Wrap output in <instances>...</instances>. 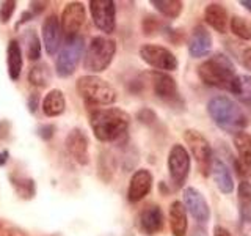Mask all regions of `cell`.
I'll use <instances>...</instances> for the list:
<instances>
[{"label":"cell","instance_id":"1","mask_svg":"<svg viewBox=\"0 0 251 236\" xmlns=\"http://www.w3.org/2000/svg\"><path fill=\"white\" fill-rule=\"evenodd\" d=\"M198 77L207 87L237 94L240 90V76L235 74V68L229 57L225 54H214L209 60L198 66Z\"/></svg>","mask_w":251,"mask_h":236},{"label":"cell","instance_id":"2","mask_svg":"<svg viewBox=\"0 0 251 236\" xmlns=\"http://www.w3.org/2000/svg\"><path fill=\"white\" fill-rule=\"evenodd\" d=\"M90 124L96 139L100 142H115L127 132L130 115L120 107L94 109L90 114Z\"/></svg>","mask_w":251,"mask_h":236},{"label":"cell","instance_id":"3","mask_svg":"<svg viewBox=\"0 0 251 236\" xmlns=\"http://www.w3.org/2000/svg\"><path fill=\"white\" fill-rule=\"evenodd\" d=\"M207 114L220 129L237 134L248 126V117L242 107L227 96H214L207 102Z\"/></svg>","mask_w":251,"mask_h":236},{"label":"cell","instance_id":"4","mask_svg":"<svg viewBox=\"0 0 251 236\" xmlns=\"http://www.w3.org/2000/svg\"><path fill=\"white\" fill-rule=\"evenodd\" d=\"M77 93L90 106H108L116 101V90L99 76L88 74L77 81Z\"/></svg>","mask_w":251,"mask_h":236},{"label":"cell","instance_id":"5","mask_svg":"<svg viewBox=\"0 0 251 236\" xmlns=\"http://www.w3.org/2000/svg\"><path fill=\"white\" fill-rule=\"evenodd\" d=\"M116 54L115 39L107 36H96L91 39V43L86 47L83 54V68L90 71L94 76L105 71Z\"/></svg>","mask_w":251,"mask_h":236},{"label":"cell","instance_id":"6","mask_svg":"<svg viewBox=\"0 0 251 236\" xmlns=\"http://www.w3.org/2000/svg\"><path fill=\"white\" fill-rule=\"evenodd\" d=\"M83 46H85V41L80 35L71 36L61 44L57 61H55L57 74L60 77H68L74 73L78 61H80L83 55Z\"/></svg>","mask_w":251,"mask_h":236},{"label":"cell","instance_id":"7","mask_svg":"<svg viewBox=\"0 0 251 236\" xmlns=\"http://www.w3.org/2000/svg\"><path fill=\"white\" fill-rule=\"evenodd\" d=\"M184 140L190 149L193 159L198 164V169L204 177L210 173L212 159H214V149H212L209 140L196 129H187L184 131Z\"/></svg>","mask_w":251,"mask_h":236},{"label":"cell","instance_id":"8","mask_svg":"<svg viewBox=\"0 0 251 236\" xmlns=\"http://www.w3.org/2000/svg\"><path fill=\"white\" fill-rule=\"evenodd\" d=\"M140 57L149 66L168 73V71H176L179 66V61L176 55L170 49L159 44H143L140 47Z\"/></svg>","mask_w":251,"mask_h":236},{"label":"cell","instance_id":"9","mask_svg":"<svg viewBox=\"0 0 251 236\" xmlns=\"http://www.w3.org/2000/svg\"><path fill=\"white\" fill-rule=\"evenodd\" d=\"M168 172L176 187H180L190 173V154L184 145H173L168 153Z\"/></svg>","mask_w":251,"mask_h":236},{"label":"cell","instance_id":"10","mask_svg":"<svg viewBox=\"0 0 251 236\" xmlns=\"http://www.w3.org/2000/svg\"><path fill=\"white\" fill-rule=\"evenodd\" d=\"M90 11L94 26L104 33H113L116 27V6L113 0H91Z\"/></svg>","mask_w":251,"mask_h":236},{"label":"cell","instance_id":"11","mask_svg":"<svg viewBox=\"0 0 251 236\" xmlns=\"http://www.w3.org/2000/svg\"><path fill=\"white\" fill-rule=\"evenodd\" d=\"M83 24H85V6L80 2H69L63 8L60 26H61V31L68 38L78 35Z\"/></svg>","mask_w":251,"mask_h":236},{"label":"cell","instance_id":"12","mask_svg":"<svg viewBox=\"0 0 251 236\" xmlns=\"http://www.w3.org/2000/svg\"><path fill=\"white\" fill-rule=\"evenodd\" d=\"M182 199H184V206L185 209L190 212L192 217L200 224H206L207 220L210 219V208H209V203L207 200L204 199V195L195 187H185L184 189V194H182Z\"/></svg>","mask_w":251,"mask_h":236},{"label":"cell","instance_id":"13","mask_svg":"<svg viewBox=\"0 0 251 236\" xmlns=\"http://www.w3.org/2000/svg\"><path fill=\"white\" fill-rule=\"evenodd\" d=\"M65 145L68 153L75 162L80 165H86L90 162V142L86 134L80 128L71 129V132L66 136Z\"/></svg>","mask_w":251,"mask_h":236},{"label":"cell","instance_id":"14","mask_svg":"<svg viewBox=\"0 0 251 236\" xmlns=\"http://www.w3.org/2000/svg\"><path fill=\"white\" fill-rule=\"evenodd\" d=\"M151 82H152V90L157 98H160L167 102H175L176 99H179L177 84L168 73L152 71Z\"/></svg>","mask_w":251,"mask_h":236},{"label":"cell","instance_id":"15","mask_svg":"<svg viewBox=\"0 0 251 236\" xmlns=\"http://www.w3.org/2000/svg\"><path fill=\"white\" fill-rule=\"evenodd\" d=\"M163 224H165V217L159 205H148V206H145L140 211L138 227L145 235L152 236L162 232Z\"/></svg>","mask_w":251,"mask_h":236},{"label":"cell","instance_id":"16","mask_svg":"<svg viewBox=\"0 0 251 236\" xmlns=\"http://www.w3.org/2000/svg\"><path fill=\"white\" fill-rule=\"evenodd\" d=\"M152 173L146 169H138L130 178L129 189H127V199L132 203H137L143 200L145 197L151 192L152 187Z\"/></svg>","mask_w":251,"mask_h":236},{"label":"cell","instance_id":"17","mask_svg":"<svg viewBox=\"0 0 251 236\" xmlns=\"http://www.w3.org/2000/svg\"><path fill=\"white\" fill-rule=\"evenodd\" d=\"M61 26L60 19L55 14L47 16L43 22V43L46 47V52L49 55H55L61 47Z\"/></svg>","mask_w":251,"mask_h":236},{"label":"cell","instance_id":"18","mask_svg":"<svg viewBox=\"0 0 251 236\" xmlns=\"http://www.w3.org/2000/svg\"><path fill=\"white\" fill-rule=\"evenodd\" d=\"M237 202L240 212V228L248 235L251 233V181L242 179L237 187Z\"/></svg>","mask_w":251,"mask_h":236},{"label":"cell","instance_id":"19","mask_svg":"<svg viewBox=\"0 0 251 236\" xmlns=\"http://www.w3.org/2000/svg\"><path fill=\"white\" fill-rule=\"evenodd\" d=\"M212 51V36L209 33V30L204 26H196L190 38H188V54L192 55L193 59H201L206 57V55Z\"/></svg>","mask_w":251,"mask_h":236},{"label":"cell","instance_id":"20","mask_svg":"<svg viewBox=\"0 0 251 236\" xmlns=\"http://www.w3.org/2000/svg\"><path fill=\"white\" fill-rule=\"evenodd\" d=\"M210 175L214 177V181L218 187V191L222 194H231L234 191V179L227 165L218 159V157H214L212 159V165H210Z\"/></svg>","mask_w":251,"mask_h":236},{"label":"cell","instance_id":"21","mask_svg":"<svg viewBox=\"0 0 251 236\" xmlns=\"http://www.w3.org/2000/svg\"><path fill=\"white\" fill-rule=\"evenodd\" d=\"M204 19L218 33H225L227 29V10L218 2H212L204 10Z\"/></svg>","mask_w":251,"mask_h":236},{"label":"cell","instance_id":"22","mask_svg":"<svg viewBox=\"0 0 251 236\" xmlns=\"http://www.w3.org/2000/svg\"><path fill=\"white\" fill-rule=\"evenodd\" d=\"M170 227L173 236H185L188 228L187 209L182 202H173L170 205Z\"/></svg>","mask_w":251,"mask_h":236},{"label":"cell","instance_id":"23","mask_svg":"<svg viewBox=\"0 0 251 236\" xmlns=\"http://www.w3.org/2000/svg\"><path fill=\"white\" fill-rule=\"evenodd\" d=\"M6 63H8V74H10L11 81H18L22 73V47L16 39H11L8 43Z\"/></svg>","mask_w":251,"mask_h":236},{"label":"cell","instance_id":"24","mask_svg":"<svg viewBox=\"0 0 251 236\" xmlns=\"http://www.w3.org/2000/svg\"><path fill=\"white\" fill-rule=\"evenodd\" d=\"M66 99L61 90H50L43 99V112L46 117H58L65 112Z\"/></svg>","mask_w":251,"mask_h":236},{"label":"cell","instance_id":"25","mask_svg":"<svg viewBox=\"0 0 251 236\" xmlns=\"http://www.w3.org/2000/svg\"><path fill=\"white\" fill-rule=\"evenodd\" d=\"M232 144L235 151H237L239 159L245 165H248V167H251V134L245 131L234 134Z\"/></svg>","mask_w":251,"mask_h":236},{"label":"cell","instance_id":"26","mask_svg":"<svg viewBox=\"0 0 251 236\" xmlns=\"http://www.w3.org/2000/svg\"><path fill=\"white\" fill-rule=\"evenodd\" d=\"M50 79H52L50 69L46 63H38V65L31 66L28 71V82L33 87H38V88H43V87L49 85Z\"/></svg>","mask_w":251,"mask_h":236},{"label":"cell","instance_id":"27","mask_svg":"<svg viewBox=\"0 0 251 236\" xmlns=\"http://www.w3.org/2000/svg\"><path fill=\"white\" fill-rule=\"evenodd\" d=\"M151 5H154L157 11L170 19L179 18L184 10V3L180 0H152Z\"/></svg>","mask_w":251,"mask_h":236},{"label":"cell","instance_id":"28","mask_svg":"<svg viewBox=\"0 0 251 236\" xmlns=\"http://www.w3.org/2000/svg\"><path fill=\"white\" fill-rule=\"evenodd\" d=\"M10 179H11V184L14 187L16 194H18L21 199L30 200V199H33V197H35V181L31 178L10 175Z\"/></svg>","mask_w":251,"mask_h":236},{"label":"cell","instance_id":"29","mask_svg":"<svg viewBox=\"0 0 251 236\" xmlns=\"http://www.w3.org/2000/svg\"><path fill=\"white\" fill-rule=\"evenodd\" d=\"M22 41L25 44V54L27 59L31 61H36L41 57V43H39V38L35 33V30H25L22 35Z\"/></svg>","mask_w":251,"mask_h":236},{"label":"cell","instance_id":"30","mask_svg":"<svg viewBox=\"0 0 251 236\" xmlns=\"http://www.w3.org/2000/svg\"><path fill=\"white\" fill-rule=\"evenodd\" d=\"M229 27L237 38L245 39V41L251 39V24L242 16H232V19L229 21Z\"/></svg>","mask_w":251,"mask_h":236},{"label":"cell","instance_id":"31","mask_svg":"<svg viewBox=\"0 0 251 236\" xmlns=\"http://www.w3.org/2000/svg\"><path fill=\"white\" fill-rule=\"evenodd\" d=\"M235 98L251 112V76H240V90Z\"/></svg>","mask_w":251,"mask_h":236},{"label":"cell","instance_id":"32","mask_svg":"<svg viewBox=\"0 0 251 236\" xmlns=\"http://www.w3.org/2000/svg\"><path fill=\"white\" fill-rule=\"evenodd\" d=\"M0 236H28L21 227L0 219Z\"/></svg>","mask_w":251,"mask_h":236},{"label":"cell","instance_id":"33","mask_svg":"<svg viewBox=\"0 0 251 236\" xmlns=\"http://www.w3.org/2000/svg\"><path fill=\"white\" fill-rule=\"evenodd\" d=\"M137 120H138L140 123H143V124H148V126H149V124H152V123L157 121V115H155L154 110L145 107V109H141L140 112L137 114Z\"/></svg>","mask_w":251,"mask_h":236},{"label":"cell","instance_id":"34","mask_svg":"<svg viewBox=\"0 0 251 236\" xmlns=\"http://www.w3.org/2000/svg\"><path fill=\"white\" fill-rule=\"evenodd\" d=\"M160 27V22L157 21V18H154V16H146V18L143 19V31L145 35H154L157 30H159Z\"/></svg>","mask_w":251,"mask_h":236},{"label":"cell","instance_id":"35","mask_svg":"<svg viewBox=\"0 0 251 236\" xmlns=\"http://www.w3.org/2000/svg\"><path fill=\"white\" fill-rule=\"evenodd\" d=\"M14 8H16V2H3L2 6H0V22L6 24L10 21V18L14 13Z\"/></svg>","mask_w":251,"mask_h":236},{"label":"cell","instance_id":"36","mask_svg":"<svg viewBox=\"0 0 251 236\" xmlns=\"http://www.w3.org/2000/svg\"><path fill=\"white\" fill-rule=\"evenodd\" d=\"M163 31H165V35H167V38L170 39L171 43H175V44H180V43H182V39H184L182 31L173 30V29H165Z\"/></svg>","mask_w":251,"mask_h":236},{"label":"cell","instance_id":"37","mask_svg":"<svg viewBox=\"0 0 251 236\" xmlns=\"http://www.w3.org/2000/svg\"><path fill=\"white\" fill-rule=\"evenodd\" d=\"M53 132H55L53 124H43V126H39V129H38V134L44 140H50L53 137Z\"/></svg>","mask_w":251,"mask_h":236},{"label":"cell","instance_id":"38","mask_svg":"<svg viewBox=\"0 0 251 236\" xmlns=\"http://www.w3.org/2000/svg\"><path fill=\"white\" fill-rule=\"evenodd\" d=\"M240 61L247 69H251V47H243L240 52Z\"/></svg>","mask_w":251,"mask_h":236},{"label":"cell","instance_id":"39","mask_svg":"<svg viewBox=\"0 0 251 236\" xmlns=\"http://www.w3.org/2000/svg\"><path fill=\"white\" fill-rule=\"evenodd\" d=\"M38 104H39V94L38 93H31L28 98V110L31 114H35L38 110Z\"/></svg>","mask_w":251,"mask_h":236},{"label":"cell","instance_id":"40","mask_svg":"<svg viewBox=\"0 0 251 236\" xmlns=\"http://www.w3.org/2000/svg\"><path fill=\"white\" fill-rule=\"evenodd\" d=\"M214 236H234L229 230H226L225 227H222V225H217L215 228H214Z\"/></svg>","mask_w":251,"mask_h":236},{"label":"cell","instance_id":"41","mask_svg":"<svg viewBox=\"0 0 251 236\" xmlns=\"http://www.w3.org/2000/svg\"><path fill=\"white\" fill-rule=\"evenodd\" d=\"M8 131H10V124H8V121L0 123V139H6Z\"/></svg>","mask_w":251,"mask_h":236},{"label":"cell","instance_id":"42","mask_svg":"<svg viewBox=\"0 0 251 236\" xmlns=\"http://www.w3.org/2000/svg\"><path fill=\"white\" fill-rule=\"evenodd\" d=\"M8 159V151H2L0 153V165H3Z\"/></svg>","mask_w":251,"mask_h":236},{"label":"cell","instance_id":"43","mask_svg":"<svg viewBox=\"0 0 251 236\" xmlns=\"http://www.w3.org/2000/svg\"><path fill=\"white\" fill-rule=\"evenodd\" d=\"M240 5L245 6L248 11H251V0H240Z\"/></svg>","mask_w":251,"mask_h":236}]
</instances>
